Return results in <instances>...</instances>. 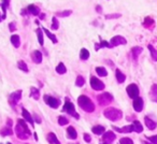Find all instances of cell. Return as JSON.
Instances as JSON below:
<instances>
[{
  "instance_id": "cell-1",
  "label": "cell",
  "mask_w": 157,
  "mask_h": 144,
  "mask_svg": "<svg viewBox=\"0 0 157 144\" xmlns=\"http://www.w3.org/2000/svg\"><path fill=\"white\" fill-rule=\"evenodd\" d=\"M78 103L83 111L88 112V113H92V112L95 111V104L87 96H84V95L80 96L78 98Z\"/></svg>"
},
{
  "instance_id": "cell-2",
  "label": "cell",
  "mask_w": 157,
  "mask_h": 144,
  "mask_svg": "<svg viewBox=\"0 0 157 144\" xmlns=\"http://www.w3.org/2000/svg\"><path fill=\"white\" fill-rule=\"evenodd\" d=\"M103 115L111 122H117L123 117V112L116 108H107L103 111Z\"/></svg>"
},
{
  "instance_id": "cell-3",
  "label": "cell",
  "mask_w": 157,
  "mask_h": 144,
  "mask_svg": "<svg viewBox=\"0 0 157 144\" xmlns=\"http://www.w3.org/2000/svg\"><path fill=\"white\" fill-rule=\"evenodd\" d=\"M97 99H98V102L100 105H102V107H105V105L110 104V103L113 101V96H112L110 93H102V94H100L98 97H97Z\"/></svg>"
},
{
  "instance_id": "cell-4",
  "label": "cell",
  "mask_w": 157,
  "mask_h": 144,
  "mask_svg": "<svg viewBox=\"0 0 157 144\" xmlns=\"http://www.w3.org/2000/svg\"><path fill=\"white\" fill-rule=\"evenodd\" d=\"M63 111L65 112H67V113H69V114H71V115H73L74 117L78 119L80 116H78V114L75 112V108H74V105H73V103H71L69 100H68V98H67V101H66V103H65V105H63Z\"/></svg>"
},
{
  "instance_id": "cell-5",
  "label": "cell",
  "mask_w": 157,
  "mask_h": 144,
  "mask_svg": "<svg viewBox=\"0 0 157 144\" xmlns=\"http://www.w3.org/2000/svg\"><path fill=\"white\" fill-rule=\"evenodd\" d=\"M126 90H127L128 96L130 97L131 99H136L139 97V88H138V86L136 85V84H130V85H128Z\"/></svg>"
},
{
  "instance_id": "cell-6",
  "label": "cell",
  "mask_w": 157,
  "mask_h": 144,
  "mask_svg": "<svg viewBox=\"0 0 157 144\" xmlns=\"http://www.w3.org/2000/svg\"><path fill=\"white\" fill-rule=\"evenodd\" d=\"M90 86L93 89L95 90H103L105 89V84L103 82H101L99 79H97L96 77L90 78Z\"/></svg>"
},
{
  "instance_id": "cell-7",
  "label": "cell",
  "mask_w": 157,
  "mask_h": 144,
  "mask_svg": "<svg viewBox=\"0 0 157 144\" xmlns=\"http://www.w3.org/2000/svg\"><path fill=\"white\" fill-rule=\"evenodd\" d=\"M126 43H127L126 39H125L124 37H122V36H115V37L112 38L111 41H110V45H111V48L112 47H115V46L121 45V44H126Z\"/></svg>"
},
{
  "instance_id": "cell-8",
  "label": "cell",
  "mask_w": 157,
  "mask_h": 144,
  "mask_svg": "<svg viewBox=\"0 0 157 144\" xmlns=\"http://www.w3.org/2000/svg\"><path fill=\"white\" fill-rule=\"evenodd\" d=\"M44 101H45L46 104L50 105V107L53 108V109H56V108H58L59 103H60V101H59L58 99L54 98V97L48 96V95H45V96H44Z\"/></svg>"
},
{
  "instance_id": "cell-9",
  "label": "cell",
  "mask_w": 157,
  "mask_h": 144,
  "mask_svg": "<svg viewBox=\"0 0 157 144\" xmlns=\"http://www.w3.org/2000/svg\"><path fill=\"white\" fill-rule=\"evenodd\" d=\"M115 138H116L115 133L112 132V131H107L102 135V140L105 142V144H112V142L115 140Z\"/></svg>"
},
{
  "instance_id": "cell-10",
  "label": "cell",
  "mask_w": 157,
  "mask_h": 144,
  "mask_svg": "<svg viewBox=\"0 0 157 144\" xmlns=\"http://www.w3.org/2000/svg\"><path fill=\"white\" fill-rule=\"evenodd\" d=\"M132 105L136 112H141L142 110H143V105H144L143 99H142L141 97H138V98L133 99Z\"/></svg>"
},
{
  "instance_id": "cell-11",
  "label": "cell",
  "mask_w": 157,
  "mask_h": 144,
  "mask_svg": "<svg viewBox=\"0 0 157 144\" xmlns=\"http://www.w3.org/2000/svg\"><path fill=\"white\" fill-rule=\"evenodd\" d=\"M15 133H16V135H17V137L20 138L21 140H26V139H28V137H29V135H27V132L24 130V129H23V127L21 126L20 124L16 125Z\"/></svg>"
},
{
  "instance_id": "cell-12",
  "label": "cell",
  "mask_w": 157,
  "mask_h": 144,
  "mask_svg": "<svg viewBox=\"0 0 157 144\" xmlns=\"http://www.w3.org/2000/svg\"><path fill=\"white\" fill-rule=\"evenodd\" d=\"M21 96H22V90H17V92L13 93V94L10 96V102L12 104H16L18 102V100L21 99Z\"/></svg>"
},
{
  "instance_id": "cell-13",
  "label": "cell",
  "mask_w": 157,
  "mask_h": 144,
  "mask_svg": "<svg viewBox=\"0 0 157 144\" xmlns=\"http://www.w3.org/2000/svg\"><path fill=\"white\" fill-rule=\"evenodd\" d=\"M144 122H145L146 127H147L150 130H154V129L157 127V123L154 122L153 119H151V118L147 117V116H145V117H144Z\"/></svg>"
},
{
  "instance_id": "cell-14",
  "label": "cell",
  "mask_w": 157,
  "mask_h": 144,
  "mask_svg": "<svg viewBox=\"0 0 157 144\" xmlns=\"http://www.w3.org/2000/svg\"><path fill=\"white\" fill-rule=\"evenodd\" d=\"M113 129L115 131H118V132H126V133H129L131 131H135V128H133V125H128V126H125L123 128H117V127H113Z\"/></svg>"
},
{
  "instance_id": "cell-15",
  "label": "cell",
  "mask_w": 157,
  "mask_h": 144,
  "mask_svg": "<svg viewBox=\"0 0 157 144\" xmlns=\"http://www.w3.org/2000/svg\"><path fill=\"white\" fill-rule=\"evenodd\" d=\"M150 97L154 102H157V84H153L151 87Z\"/></svg>"
},
{
  "instance_id": "cell-16",
  "label": "cell",
  "mask_w": 157,
  "mask_h": 144,
  "mask_svg": "<svg viewBox=\"0 0 157 144\" xmlns=\"http://www.w3.org/2000/svg\"><path fill=\"white\" fill-rule=\"evenodd\" d=\"M67 133H68V138H69V139L75 140L76 138H78V133H76V130H75V129H74L72 126L68 127Z\"/></svg>"
},
{
  "instance_id": "cell-17",
  "label": "cell",
  "mask_w": 157,
  "mask_h": 144,
  "mask_svg": "<svg viewBox=\"0 0 157 144\" xmlns=\"http://www.w3.org/2000/svg\"><path fill=\"white\" fill-rule=\"evenodd\" d=\"M92 131L95 133V135H103V133H105V128L103 126H100V125H97V126L93 127V128H92Z\"/></svg>"
},
{
  "instance_id": "cell-18",
  "label": "cell",
  "mask_w": 157,
  "mask_h": 144,
  "mask_svg": "<svg viewBox=\"0 0 157 144\" xmlns=\"http://www.w3.org/2000/svg\"><path fill=\"white\" fill-rule=\"evenodd\" d=\"M115 75H116V80H117L118 83H124L125 80H126V75H125L120 69H116Z\"/></svg>"
},
{
  "instance_id": "cell-19",
  "label": "cell",
  "mask_w": 157,
  "mask_h": 144,
  "mask_svg": "<svg viewBox=\"0 0 157 144\" xmlns=\"http://www.w3.org/2000/svg\"><path fill=\"white\" fill-rule=\"evenodd\" d=\"M48 141L50 142L51 144H60V142L58 141V139L56 138L54 132H50L48 135Z\"/></svg>"
},
{
  "instance_id": "cell-20",
  "label": "cell",
  "mask_w": 157,
  "mask_h": 144,
  "mask_svg": "<svg viewBox=\"0 0 157 144\" xmlns=\"http://www.w3.org/2000/svg\"><path fill=\"white\" fill-rule=\"evenodd\" d=\"M33 60L35 61L36 63H40L42 61V54L39 51H35V52L33 53Z\"/></svg>"
},
{
  "instance_id": "cell-21",
  "label": "cell",
  "mask_w": 157,
  "mask_h": 144,
  "mask_svg": "<svg viewBox=\"0 0 157 144\" xmlns=\"http://www.w3.org/2000/svg\"><path fill=\"white\" fill-rule=\"evenodd\" d=\"M22 114H23V116H24V119L25 120H27L28 123H30V124L33 125V118L31 117V115L29 114V112L27 111L26 109H23L22 110Z\"/></svg>"
},
{
  "instance_id": "cell-22",
  "label": "cell",
  "mask_w": 157,
  "mask_h": 144,
  "mask_svg": "<svg viewBox=\"0 0 157 144\" xmlns=\"http://www.w3.org/2000/svg\"><path fill=\"white\" fill-rule=\"evenodd\" d=\"M132 125H133V128H135L136 132L140 133V132H142V131H143V126H142L141 123H140L139 120H135V122L132 123Z\"/></svg>"
},
{
  "instance_id": "cell-23",
  "label": "cell",
  "mask_w": 157,
  "mask_h": 144,
  "mask_svg": "<svg viewBox=\"0 0 157 144\" xmlns=\"http://www.w3.org/2000/svg\"><path fill=\"white\" fill-rule=\"evenodd\" d=\"M147 47H148V50H150V52H151V56H152V59L156 61L157 60V50H155L154 46H153L152 44H148Z\"/></svg>"
},
{
  "instance_id": "cell-24",
  "label": "cell",
  "mask_w": 157,
  "mask_h": 144,
  "mask_svg": "<svg viewBox=\"0 0 157 144\" xmlns=\"http://www.w3.org/2000/svg\"><path fill=\"white\" fill-rule=\"evenodd\" d=\"M17 123L21 125V126L23 127V129H24V130L26 131V132H27V135H30V133H31V132H30V130H29L28 126H27L26 122H25L24 119H18V120H17Z\"/></svg>"
},
{
  "instance_id": "cell-25",
  "label": "cell",
  "mask_w": 157,
  "mask_h": 144,
  "mask_svg": "<svg viewBox=\"0 0 157 144\" xmlns=\"http://www.w3.org/2000/svg\"><path fill=\"white\" fill-rule=\"evenodd\" d=\"M80 57H81V59H83V60H86V59H88V57H90V52H88L86 48H82L81 53H80Z\"/></svg>"
},
{
  "instance_id": "cell-26",
  "label": "cell",
  "mask_w": 157,
  "mask_h": 144,
  "mask_svg": "<svg viewBox=\"0 0 157 144\" xmlns=\"http://www.w3.org/2000/svg\"><path fill=\"white\" fill-rule=\"evenodd\" d=\"M56 71H57V73H59V74H63V73H66L67 69H66L65 65H63V63H59V65L56 67Z\"/></svg>"
},
{
  "instance_id": "cell-27",
  "label": "cell",
  "mask_w": 157,
  "mask_h": 144,
  "mask_svg": "<svg viewBox=\"0 0 157 144\" xmlns=\"http://www.w3.org/2000/svg\"><path fill=\"white\" fill-rule=\"evenodd\" d=\"M96 72L98 73V75H100V77H107V74H108L107 70H105L103 67H97Z\"/></svg>"
},
{
  "instance_id": "cell-28",
  "label": "cell",
  "mask_w": 157,
  "mask_h": 144,
  "mask_svg": "<svg viewBox=\"0 0 157 144\" xmlns=\"http://www.w3.org/2000/svg\"><path fill=\"white\" fill-rule=\"evenodd\" d=\"M131 52H132L133 58L137 59V57L139 56V54L142 52V48H141V47H139V46H136V47H133L132 50H131Z\"/></svg>"
},
{
  "instance_id": "cell-29",
  "label": "cell",
  "mask_w": 157,
  "mask_h": 144,
  "mask_svg": "<svg viewBox=\"0 0 157 144\" xmlns=\"http://www.w3.org/2000/svg\"><path fill=\"white\" fill-rule=\"evenodd\" d=\"M11 41H12V44H13L15 47H18L20 46V37L18 36H12L11 38Z\"/></svg>"
},
{
  "instance_id": "cell-30",
  "label": "cell",
  "mask_w": 157,
  "mask_h": 144,
  "mask_svg": "<svg viewBox=\"0 0 157 144\" xmlns=\"http://www.w3.org/2000/svg\"><path fill=\"white\" fill-rule=\"evenodd\" d=\"M84 83H85V80H84L83 77H81V75H78V78H76V81H75V85L78 86V87H81V86L84 85Z\"/></svg>"
},
{
  "instance_id": "cell-31",
  "label": "cell",
  "mask_w": 157,
  "mask_h": 144,
  "mask_svg": "<svg viewBox=\"0 0 157 144\" xmlns=\"http://www.w3.org/2000/svg\"><path fill=\"white\" fill-rule=\"evenodd\" d=\"M0 133H1L3 137H6V135H13V131L10 129V127H8V128L6 127L5 129H2V130H1V132H0Z\"/></svg>"
},
{
  "instance_id": "cell-32",
  "label": "cell",
  "mask_w": 157,
  "mask_h": 144,
  "mask_svg": "<svg viewBox=\"0 0 157 144\" xmlns=\"http://www.w3.org/2000/svg\"><path fill=\"white\" fill-rule=\"evenodd\" d=\"M28 11L30 12V13L35 14V15H37V14L39 13V10H38V8L36 7V6H33V5L29 6V7H28Z\"/></svg>"
},
{
  "instance_id": "cell-33",
  "label": "cell",
  "mask_w": 157,
  "mask_h": 144,
  "mask_svg": "<svg viewBox=\"0 0 157 144\" xmlns=\"http://www.w3.org/2000/svg\"><path fill=\"white\" fill-rule=\"evenodd\" d=\"M120 144H133V141L130 138H122L120 140Z\"/></svg>"
},
{
  "instance_id": "cell-34",
  "label": "cell",
  "mask_w": 157,
  "mask_h": 144,
  "mask_svg": "<svg viewBox=\"0 0 157 144\" xmlns=\"http://www.w3.org/2000/svg\"><path fill=\"white\" fill-rule=\"evenodd\" d=\"M58 124L60 126H65V125L68 124V119L65 117V116H59L58 117Z\"/></svg>"
},
{
  "instance_id": "cell-35",
  "label": "cell",
  "mask_w": 157,
  "mask_h": 144,
  "mask_svg": "<svg viewBox=\"0 0 157 144\" xmlns=\"http://www.w3.org/2000/svg\"><path fill=\"white\" fill-rule=\"evenodd\" d=\"M31 96H33L36 100H38V99H39V90H38L37 88H31Z\"/></svg>"
},
{
  "instance_id": "cell-36",
  "label": "cell",
  "mask_w": 157,
  "mask_h": 144,
  "mask_svg": "<svg viewBox=\"0 0 157 144\" xmlns=\"http://www.w3.org/2000/svg\"><path fill=\"white\" fill-rule=\"evenodd\" d=\"M18 68H20V69H22V70H24L25 72L28 71V68H27L26 63H25L23 60H20V61H18Z\"/></svg>"
},
{
  "instance_id": "cell-37",
  "label": "cell",
  "mask_w": 157,
  "mask_h": 144,
  "mask_svg": "<svg viewBox=\"0 0 157 144\" xmlns=\"http://www.w3.org/2000/svg\"><path fill=\"white\" fill-rule=\"evenodd\" d=\"M146 139H147L152 144H157V135H151V137H146Z\"/></svg>"
},
{
  "instance_id": "cell-38",
  "label": "cell",
  "mask_w": 157,
  "mask_h": 144,
  "mask_svg": "<svg viewBox=\"0 0 157 144\" xmlns=\"http://www.w3.org/2000/svg\"><path fill=\"white\" fill-rule=\"evenodd\" d=\"M44 30H45L46 35H48V37H50L51 39H52V41L54 42V43H56V42H57V40H56V37H55L54 35H52V33H51V32H50V31H48V30H46V29H44Z\"/></svg>"
},
{
  "instance_id": "cell-39",
  "label": "cell",
  "mask_w": 157,
  "mask_h": 144,
  "mask_svg": "<svg viewBox=\"0 0 157 144\" xmlns=\"http://www.w3.org/2000/svg\"><path fill=\"white\" fill-rule=\"evenodd\" d=\"M84 140H85L87 143H90V142L92 141V138H90V135H88V133H84Z\"/></svg>"
},
{
  "instance_id": "cell-40",
  "label": "cell",
  "mask_w": 157,
  "mask_h": 144,
  "mask_svg": "<svg viewBox=\"0 0 157 144\" xmlns=\"http://www.w3.org/2000/svg\"><path fill=\"white\" fill-rule=\"evenodd\" d=\"M38 37H39V42L41 44H43V39H42V32H41V30H38Z\"/></svg>"
},
{
  "instance_id": "cell-41",
  "label": "cell",
  "mask_w": 157,
  "mask_h": 144,
  "mask_svg": "<svg viewBox=\"0 0 157 144\" xmlns=\"http://www.w3.org/2000/svg\"><path fill=\"white\" fill-rule=\"evenodd\" d=\"M121 16V14H112V15H107L105 17L107 18H117V17H120Z\"/></svg>"
},
{
  "instance_id": "cell-42",
  "label": "cell",
  "mask_w": 157,
  "mask_h": 144,
  "mask_svg": "<svg viewBox=\"0 0 157 144\" xmlns=\"http://www.w3.org/2000/svg\"><path fill=\"white\" fill-rule=\"evenodd\" d=\"M53 22H54V23H53V28H54V29H57V28H58V24H57V21H56V18H53Z\"/></svg>"
},
{
  "instance_id": "cell-43",
  "label": "cell",
  "mask_w": 157,
  "mask_h": 144,
  "mask_svg": "<svg viewBox=\"0 0 157 144\" xmlns=\"http://www.w3.org/2000/svg\"><path fill=\"white\" fill-rule=\"evenodd\" d=\"M70 13H71V11H65V12H63V13L59 14V15L60 16H67V15H70Z\"/></svg>"
},
{
  "instance_id": "cell-44",
  "label": "cell",
  "mask_w": 157,
  "mask_h": 144,
  "mask_svg": "<svg viewBox=\"0 0 157 144\" xmlns=\"http://www.w3.org/2000/svg\"><path fill=\"white\" fill-rule=\"evenodd\" d=\"M35 118H36V122H37V123H39V124H40V123H41V119H40V118L38 117L37 115H35Z\"/></svg>"
},
{
  "instance_id": "cell-45",
  "label": "cell",
  "mask_w": 157,
  "mask_h": 144,
  "mask_svg": "<svg viewBox=\"0 0 157 144\" xmlns=\"http://www.w3.org/2000/svg\"><path fill=\"white\" fill-rule=\"evenodd\" d=\"M5 3H6V6L8 7V5H9V0H5Z\"/></svg>"
},
{
  "instance_id": "cell-46",
  "label": "cell",
  "mask_w": 157,
  "mask_h": 144,
  "mask_svg": "<svg viewBox=\"0 0 157 144\" xmlns=\"http://www.w3.org/2000/svg\"><path fill=\"white\" fill-rule=\"evenodd\" d=\"M7 144H12V143H10V142H8V143Z\"/></svg>"
},
{
  "instance_id": "cell-47",
  "label": "cell",
  "mask_w": 157,
  "mask_h": 144,
  "mask_svg": "<svg viewBox=\"0 0 157 144\" xmlns=\"http://www.w3.org/2000/svg\"><path fill=\"white\" fill-rule=\"evenodd\" d=\"M72 144H78V143H72Z\"/></svg>"
}]
</instances>
